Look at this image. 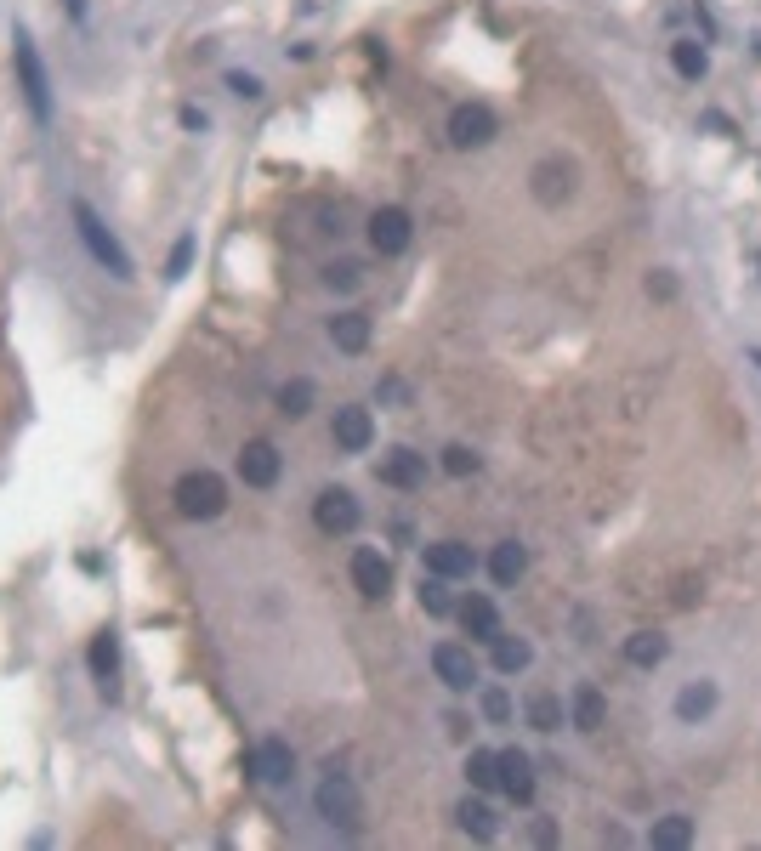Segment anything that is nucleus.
Listing matches in <instances>:
<instances>
[{"instance_id": "obj_17", "label": "nucleus", "mask_w": 761, "mask_h": 851, "mask_svg": "<svg viewBox=\"0 0 761 851\" xmlns=\"http://www.w3.org/2000/svg\"><path fill=\"white\" fill-rule=\"evenodd\" d=\"M455 619H461V630L472 636V642H495L500 636V613L489 596H466V602H455Z\"/></svg>"}, {"instance_id": "obj_1", "label": "nucleus", "mask_w": 761, "mask_h": 851, "mask_svg": "<svg viewBox=\"0 0 761 851\" xmlns=\"http://www.w3.org/2000/svg\"><path fill=\"white\" fill-rule=\"evenodd\" d=\"M69 216H74V233H80V244H86V256L97 261V267H103L108 278H131L137 273V267H131V256H125V244L114 239V227L103 222V216H97V210L86 205V199H74L69 205Z\"/></svg>"}, {"instance_id": "obj_25", "label": "nucleus", "mask_w": 761, "mask_h": 851, "mask_svg": "<svg viewBox=\"0 0 761 851\" xmlns=\"http://www.w3.org/2000/svg\"><path fill=\"white\" fill-rule=\"evenodd\" d=\"M665 653H671V642H665L659 630H637V636L625 642V659L637 664V670H654V664H665Z\"/></svg>"}, {"instance_id": "obj_24", "label": "nucleus", "mask_w": 761, "mask_h": 851, "mask_svg": "<svg viewBox=\"0 0 761 851\" xmlns=\"http://www.w3.org/2000/svg\"><path fill=\"white\" fill-rule=\"evenodd\" d=\"M688 840H693V817H682V812L659 817L654 829H648V846H654V851H682Z\"/></svg>"}, {"instance_id": "obj_2", "label": "nucleus", "mask_w": 761, "mask_h": 851, "mask_svg": "<svg viewBox=\"0 0 761 851\" xmlns=\"http://www.w3.org/2000/svg\"><path fill=\"white\" fill-rule=\"evenodd\" d=\"M12 69H18V91H23V103H29V114L40 125H52V74L40 63V46L29 40V29L12 35Z\"/></svg>"}, {"instance_id": "obj_11", "label": "nucleus", "mask_w": 761, "mask_h": 851, "mask_svg": "<svg viewBox=\"0 0 761 851\" xmlns=\"http://www.w3.org/2000/svg\"><path fill=\"white\" fill-rule=\"evenodd\" d=\"M279 471H284V460H279V449H273L267 437L245 443V454H239V477H245V488H273L279 483Z\"/></svg>"}, {"instance_id": "obj_33", "label": "nucleus", "mask_w": 761, "mask_h": 851, "mask_svg": "<svg viewBox=\"0 0 761 851\" xmlns=\"http://www.w3.org/2000/svg\"><path fill=\"white\" fill-rule=\"evenodd\" d=\"M194 267V233H182L177 244H171V261H165V278H182Z\"/></svg>"}, {"instance_id": "obj_15", "label": "nucleus", "mask_w": 761, "mask_h": 851, "mask_svg": "<svg viewBox=\"0 0 761 851\" xmlns=\"http://www.w3.org/2000/svg\"><path fill=\"white\" fill-rule=\"evenodd\" d=\"M529 182H534V199H540V205H563V199H574V165H563V159H540Z\"/></svg>"}, {"instance_id": "obj_32", "label": "nucleus", "mask_w": 761, "mask_h": 851, "mask_svg": "<svg viewBox=\"0 0 761 851\" xmlns=\"http://www.w3.org/2000/svg\"><path fill=\"white\" fill-rule=\"evenodd\" d=\"M478 466H483V460L466 449V443H449V449H443V471H449V477H472Z\"/></svg>"}, {"instance_id": "obj_28", "label": "nucleus", "mask_w": 761, "mask_h": 851, "mask_svg": "<svg viewBox=\"0 0 761 851\" xmlns=\"http://www.w3.org/2000/svg\"><path fill=\"white\" fill-rule=\"evenodd\" d=\"M523 715H529L534 732H557V727H563V698H557V693H534L529 704H523Z\"/></svg>"}, {"instance_id": "obj_6", "label": "nucleus", "mask_w": 761, "mask_h": 851, "mask_svg": "<svg viewBox=\"0 0 761 851\" xmlns=\"http://www.w3.org/2000/svg\"><path fill=\"white\" fill-rule=\"evenodd\" d=\"M432 676H438L449 693H472V687H478V659H472V647L438 642L432 647Z\"/></svg>"}, {"instance_id": "obj_30", "label": "nucleus", "mask_w": 761, "mask_h": 851, "mask_svg": "<svg viewBox=\"0 0 761 851\" xmlns=\"http://www.w3.org/2000/svg\"><path fill=\"white\" fill-rule=\"evenodd\" d=\"M307 409H313V381H307V375H296V381H284V386H279V415L301 420Z\"/></svg>"}, {"instance_id": "obj_7", "label": "nucleus", "mask_w": 761, "mask_h": 851, "mask_svg": "<svg viewBox=\"0 0 761 851\" xmlns=\"http://www.w3.org/2000/svg\"><path fill=\"white\" fill-rule=\"evenodd\" d=\"M409 239H415V222H409V210L404 205H381L370 216V244H375V256H404Z\"/></svg>"}, {"instance_id": "obj_29", "label": "nucleus", "mask_w": 761, "mask_h": 851, "mask_svg": "<svg viewBox=\"0 0 761 851\" xmlns=\"http://www.w3.org/2000/svg\"><path fill=\"white\" fill-rule=\"evenodd\" d=\"M671 69L682 74V80H705V69H710L705 46H699V40H676V46H671Z\"/></svg>"}, {"instance_id": "obj_27", "label": "nucleus", "mask_w": 761, "mask_h": 851, "mask_svg": "<svg viewBox=\"0 0 761 851\" xmlns=\"http://www.w3.org/2000/svg\"><path fill=\"white\" fill-rule=\"evenodd\" d=\"M568 715H574V727H580V732H602V721H608V704H602L597 687H580V693H574V704H568Z\"/></svg>"}, {"instance_id": "obj_34", "label": "nucleus", "mask_w": 761, "mask_h": 851, "mask_svg": "<svg viewBox=\"0 0 761 851\" xmlns=\"http://www.w3.org/2000/svg\"><path fill=\"white\" fill-rule=\"evenodd\" d=\"M358 261H330V267H324V284H330V290H358Z\"/></svg>"}, {"instance_id": "obj_19", "label": "nucleus", "mask_w": 761, "mask_h": 851, "mask_svg": "<svg viewBox=\"0 0 761 851\" xmlns=\"http://www.w3.org/2000/svg\"><path fill=\"white\" fill-rule=\"evenodd\" d=\"M381 483H387V488H421L426 483V454L392 449L387 460H381Z\"/></svg>"}, {"instance_id": "obj_37", "label": "nucleus", "mask_w": 761, "mask_h": 851, "mask_svg": "<svg viewBox=\"0 0 761 851\" xmlns=\"http://www.w3.org/2000/svg\"><path fill=\"white\" fill-rule=\"evenodd\" d=\"M648 296L671 301V296H676V278H671V273H654V278H648Z\"/></svg>"}, {"instance_id": "obj_23", "label": "nucleus", "mask_w": 761, "mask_h": 851, "mask_svg": "<svg viewBox=\"0 0 761 851\" xmlns=\"http://www.w3.org/2000/svg\"><path fill=\"white\" fill-rule=\"evenodd\" d=\"M330 341H336V352H364L370 347V318L364 313H336L330 318Z\"/></svg>"}, {"instance_id": "obj_35", "label": "nucleus", "mask_w": 761, "mask_h": 851, "mask_svg": "<svg viewBox=\"0 0 761 851\" xmlns=\"http://www.w3.org/2000/svg\"><path fill=\"white\" fill-rule=\"evenodd\" d=\"M483 715L489 721H512V693L506 687H483Z\"/></svg>"}, {"instance_id": "obj_13", "label": "nucleus", "mask_w": 761, "mask_h": 851, "mask_svg": "<svg viewBox=\"0 0 761 851\" xmlns=\"http://www.w3.org/2000/svg\"><path fill=\"white\" fill-rule=\"evenodd\" d=\"M472 568H478V556H472V545H461V539H438V545H426V574L472 579Z\"/></svg>"}, {"instance_id": "obj_36", "label": "nucleus", "mask_w": 761, "mask_h": 851, "mask_svg": "<svg viewBox=\"0 0 761 851\" xmlns=\"http://www.w3.org/2000/svg\"><path fill=\"white\" fill-rule=\"evenodd\" d=\"M228 91L250 103V97H262V80H256V74H245V69H233V74H228Z\"/></svg>"}, {"instance_id": "obj_18", "label": "nucleus", "mask_w": 761, "mask_h": 851, "mask_svg": "<svg viewBox=\"0 0 761 851\" xmlns=\"http://www.w3.org/2000/svg\"><path fill=\"white\" fill-rule=\"evenodd\" d=\"M716 681L710 676H693V681H682V693H676V721H688V727H699L710 710H716Z\"/></svg>"}, {"instance_id": "obj_9", "label": "nucleus", "mask_w": 761, "mask_h": 851, "mask_svg": "<svg viewBox=\"0 0 761 851\" xmlns=\"http://www.w3.org/2000/svg\"><path fill=\"white\" fill-rule=\"evenodd\" d=\"M245 772H250L256 783H267V789H273V783H290V772H296V755H290V744H284V738H262V744L245 755Z\"/></svg>"}, {"instance_id": "obj_26", "label": "nucleus", "mask_w": 761, "mask_h": 851, "mask_svg": "<svg viewBox=\"0 0 761 851\" xmlns=\"http://www.w3.org/2000/svg\"><path fill=\"white\" fill-rule=\"evenodd\" d=\"M466 783H472L478 795L500 789V749H472V755H466Z\"/></svg>"}, {"instance_id": "obj_22", "label": "nucleus", "mask_w": 761, "mask_h": 851, "mask_svg": "<svg viewBox=\"0 0 761 851\" xmlns=\"http://www.w3.org/2000/svg\"><path fill=\"white\" fill-rule=\"evenodd\" d=\"M489 647H495V670H500V676H523V670L534 664V647L523 642V636H506V630H500Z\"/></svg>"}, {"instance_id": "obj_38", "label": "nucleus", "mask_w": 761, "mask_h": 851, "mask_svg": "<svg viewBox=\"0 0 761 851\" xmlns=\"http://www.w3.org/2000/svg\"><path fill=\"white\" fill-rule=\"evenodd\" d=\"M63 6H69V18H74V23L86 18V0H63Z\"/></svg>"}, {"instance_id": "obj_21", "label": "nucleus", "mask_w": 761, "mask_h": 851, "mask_svg": "<svg viewBox=\"0 0 761 851\" xmlns=\"http://www.w3.org/2000/svg\"><path fill=\"white\" fill-rule=\"evenodd\" d=\"M489 574H495V585H506V591H512L517 579L529 574V551H523L517 539H506V545H495V556H489Z\"/></svg>"}, {"instance_id": "obj_20", "label": "nucleus", "mask_w": 761, "mask_h": 851, "mask_svg": "<svg viewBox=\"0 0 761 851\" xmlns=\"http://www.w3.org/2000/svg\"><path fill=\"white\" fill-rule=\"evenodd\" d=\"M455 817H461V829L472 834V840H495L500 834V817H495V806L483 795H466L461 806H455Z\"/></svg>"}, {"instance_id": "obj_39", "label": "nucleus", "mask_w": 761, "mask_h": 851, "mask_svg": "<svg viewBox=\"0 0 761 851\" xmlns=\"http://www.w3.org/2000/svg\"><path fill=\"white\" fill-rule=\"evenodd\" d=\"M750 364H756V369H761V352H750Z\"/></svg>"}, {"instance_id": "obj_16", "label": "nucleus", "mask_w": 761, "mask_h": 851, "mask_svg": "<svg viewBox=\"0 0 761 851\" xmlns=\"http://www.w3.org/2000/svg\"><path fill=\"white\" fill-rule=\"evenodd\" d=\"M500 795H512L517 806L534 800V761L523 749H500Z\"/></svg>"}, {"instance_id": "obj_14", "label": "nucleus", "mask_w": 761, "mask_h": 851, "mask_svg": "<svg viewBox=\"0 0 761 851\" xmlns=\"http://www.w3.org/2000/svg\"><path fill=\"white\" fill-rule=\"evenodd\" d=\"M91 676H97V693L114 704L120 698V647H114V630H103V636H91Z\"/></svg>"}, {"instance_id": "obj_5", "label": "nucleus", "mask_w": 761, "mask_h": 851, "mask_svg": "<svg viewBox=\"0 0 761 851\" xmlns=\"http://www.w3.org/2000/svg\"><path fill=\"white\" fill-rule=\"evenodd\" d=\"M495 108L489 103H461V108H449V142L461 148V154H472V148H489L495 142Z\"/></svg>"}, {"instance_id": "obj_12", "label": "nucleus", "mask_w": 761, "mask_h": 851, "mask_svg": "<svg viewBox=\"0 0 761 851\" xmlns=\"http://www.w3.org/2000/svg\"><path fill=\"white\" fill-rule=\"evenodd\" d=\"M330 437H336L341 454H364L375 443V420L370 409H358V403H347V409H336V426H330Z\"/></svg>"}, {"instance_id": "obj_8", "label": "nucleus", "mask_w": 761, "mask_h": 851, "mask_svg": "<svg viewBox=\"0 0 761 851\" xmlns=\"http://www.w3.org/2000/svg\"><path fill=\"white\" fill-rule=\"evenodd\" d=\"M313 522H319L324 534H353L358 522H364V505L353 500V488H324L319 500H313Z\"/></svg>"}, {"instance_id": "obj_3", "label": "nucleus", "mask_w": 761, "mask_h": 851, "mask_svg": "<svg viewBox=\"0 0 761 851\" xmlns=\"http://www.w3.org/2000/svg\"><path fill=\"white\" fill-rule=\"evenodd\" d=\"M171 500H177V517H188V522H211V517H222V511H228V483H222L211 466L182 471L177 488H171Z\"/></svg>"}, {"instance_id": "obj_31", "label": "nucleus", "mask_w": 761, "mask_h": 851, "mask_svg": "<svg viewBox=\"0 0 761 851\" xmlns=\"http://www.w3.org/2000/svg\"><path fill=\"white\" fill-rule=\"evenodd\" d=\"M421 608L432 613V619H443V613H455V596H449V579L426 574L421 579Z\"/></svg>"}, {"instance_id": "obj_10", "label": "nucleus", "mask_w": 761, "mask_h": 851, "mask_svg": "<svg viewBox=\"0 0 761 851\" xmlns=\"http://www.w3.org/2000/svg\"><path fill=\"white\" fill-rule=\"evenodd\" d=\"M353 591L364 596V602H387V591H392V562L381 551H353Z\"/></svg>"}, {"instance_id": "obj_4", "label": "nucleus", "mask_w": 761, "mask_h": 851, "mask_svg": "<svg viewBox=\"0 0 761 851\" xmlns=\"http://www.w3.org/2000/svg\"><path fill=\"white\" fill-rule=\"evenodd\" d=\"M313 806L330 829H358L364 823V795H358V783L347 772H330V778L313 789Z\"/></svg>"}]
</instances>
